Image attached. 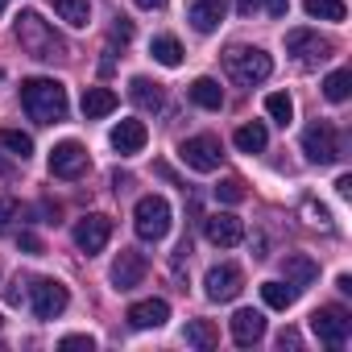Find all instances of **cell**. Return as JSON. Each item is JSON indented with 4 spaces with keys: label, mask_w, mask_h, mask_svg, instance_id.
Here are the masks:
<instances>
[{
    "label": "cell",
    "mask_w": 352,
    "mask_h": 352,
    "mask_svg": "<svg viewBox=\"0 0 352 352\" xmlns=\"http://www.w3.org/2000/svg\"><path fill=\"white\" fill-rule=\"evenodd\" d=\"M17 42H21L25 54H34V58H42V63L67 58V42H63V38L54 34V25H50L42 13H34V9H25V13L17 17Z\"/></svg>",
    "instance_id": "cell-1"
},
{
    "label": "cell",
    "mask_w": 352,
    "mask_h": 352,
    "mask_svg": "<svg viewBox=\"0 0 352 352\" xmlns=\"http://www.w3.org/2000/svg\"><path fill=\"white\" fill-rule=\"evenodd\" d=\"M21 104H25L30 120L58 124L67 116V87L58 79H25L21 83Z\"/></svg>",
    "instance_id": "cell-2"
},
{
    "label": "cell",
    "mask_w": 352,
    "mask_h": 352,
    "mask_svg": "<svg viewBox=\"0 0 352 352\" xmlns=\"http://www.w3.org/2000/svg\"><path fill=\"white\" fill-rule=\"evenodd\" d=\"M224 71L232 83L241 87H257L274 75V58L261 50V46H228L224 50Z\"/></svg>",
    "instance_id": "cell-3"
},
{
    "label": "cell",
    "mask_w": 352,
    "mask_h": 352,
    "mask_svg": "<svg viewBox=\"0 0 352 352\" xmlns=\"http://www.w3.org/2000/svg\"><path fill=\"white\" fill-rule=\"evenodd\" d=\"M170 204L162 199V195H145V199H137V208H133V228H137V236L141 241H149V245H157L166 232H170Z\"/></svg>",
    "instance_id": "cell-4"
},
{
    "label": "cell",
    "mask_w": 352,
    "mask_h": 352,
    "mask_svg": "<svg viewBox=\"0 0 352 352\" xmlns=\"http://www.w3.org/2000/svg\"><path fill=\"white\" fill-rule=\"evenodd\" d=\"M302 153L311 157V162H319V166H331V162H340V133H336V124H327V120H311L307 129H302Z\"/></svg>",
    "instance_id": "cell-5"
},
{
    "label": "cell",
    "mask_w": 352,
    "mask_h": 352,
    "mask_svg": "<svg viewBox=\"0 0 352 352\" xmlns=\"http://www.w3.org/2000/svg\"><path fill=\"white\" fill-rule=\"evenodd\" d=\"M67 302H71V290L63 282H54V278H34L30 282V307H34L38 319H58L67 311Z\"/></svg>",
    "instance_id": "cell-6"
},
{
    "label": "cell",
    "mask_w": 352,
    "mask_h": 352,
    "mask_svg": "<svg viewBox=\"0 0 352 352\" xmlns=\"http://www.w3.org/2000/svg\"><path fill=\"white\" fill-rule=\"evenodd\" d=\"M331 42L327 38H319L315 30H290L286 34V54H294V63L298 67H319V63H327L331 58Z\"/></svg>",
    "instance_id": "cell-7"
},
{
    "label": "cell",
    "mask_w": 352,
    "mask_h": 352,
    "mask_svg": "<svg viewBox=\"0 0 352 352\" xmlns=\"http://www.w3.org/2000/svg\"><path fill=\"white\" fill-rule=\"evenodd\" d=\"M311 331L319 336V344L344 348L348 336H352V319H348V311H340V307H319V311L311 315Z\"/></svg>",
    "instance_id": "cell-8"
},
{
    "label": "cell",
    "mask_w": 352,
    "mask_h": 352,
    "mask_svg": "<svg viewBox=\"0 0 352 352\" xmlns=\"http://www.w3.org/2000/svg\"><path fill=\"white\" fill-rule=\"evenodd\" d=\"M179 157L191 166V170H199V174H212V170H220V162H224V153H220V141L216 137H187L183 145H179Z\"/></svg>",
    "instance_id": "cell-9"
},
{
    "label": "cell",
    "mask_w": 352,
    "mask_h": 352,
    "mask_svg": "<svg viewBox=\"0 0 352 352\" xmlns=\"http://www.w3.org/2000/svg\"><path fill=\"white\" fill-rule=\"evenodd\" d=\"M87 166H91V157H87V149L79 141H58L50 149V174L54 179H79Z\"/></svg>",
    "instance_id": "cell-10"
},
{
    "label": "cell",
    "mask_w": 352,
    "mask_h": 352,
    "mask_svg": "<svg viewBox=\"0 0 352 352\" xmlns=\"http://www.w3.org/2000/svg\"><path fill=\"white\" fill-rule=\"evenodd\" d=\"M108 241H112V220H108V216L91 212V216H83V220L75 224V245H79L87 257L104 253V245H108Z\"/></svg>",
    "instance_id": "cell-11"
},
{
    "label": "cell",
    "mask_w": 352,
    "mask_h": 352,
    "mask_svg": "<svg viewBox=\"0 0 352 352\" xmlns=\"http://www.w3.org/2000/svg\"><path fill=\"white\" fill-rule=\"evenodd\" d=\"M204 286H208L212 302H232L245 290V274H241V265H212L208 278H204Z\"/></svg>",
    "instance_id": "cell-12"
},
{
    "label": "cell",
    "mask_w": 352,
    "mask_h": 352,
    "mask_svg": "<svg viewBox=\"0 0 352 352\" xmlns=\"http://www.w3.org/2000/svg\"><path fill=\"white\" fill-rule=\"evenodd\" d=\"M204 236L216 245V249H236L245 241V224L232 216V212H216L204 220Z\"/></svg>",
    "instance_id": "cell-13"
},
{
    "label": "cell",
    "mask_w": 352,
    "mask_h": 352,
    "mask_svg": "<svg viewBox=\"0 0 352 352\" xmlns=\"http://www.w3.org/2000/svg\"><path fill=\"white\" fill-rule=\"evenodd\" d=\"M145 270H149L145 253H137V249H120V257L112 261V286H116V290H133V286H141Z\"/></svg>",
    "instance_id": "cell-14"
},
{
    "label": "cell",
    "mask_w": 352,
    "mask_h": 352,
    "mask_svg": "<svg viewBox=\"0 0 352 352\" xmlns=\"http://www.w3.org/2000/svg\"><path fill=\"white\" fill-rule=\"evenodd\" d=\"M112 149L116 153H124V157H133V153H141L145 149V141H149V129L141 124V120H120L116 129H112Z\"/></svg>",
    "instance_id": "cell-15"
},
{
    "label": "cell",
    "mask_w": 352,
    "mask_h": 352,
    "mask_svg": "<svg viewBox=\"0 0 352 352\" xmlns=\"http://www.w3.org/2000/svg\"><path fill=\"white\" fill-rule=\"evenodd\" d=\"M228 327H232V340H236L241 348H249V344H257V340L265 336V315L253 311V307H245V311H236V315L228 319Z\"/></svg>",
    "instance_id": "cell-16"
},
{
    "label": "cell",
    "mask_w": 352,
    "mask_h": 352,
    "mask_svg": "<svg viewBox=\"0 0 352 352\" xmlns=\"http://www.w3.org/2000/svg\"><path fill=\"white\" fill-rule=\"evenodd\" d=\"M129 100H133L141 112H162V108H166L162 83H153V79H145V75H133V79H129Z\"/></svg>",
    "instance_id": "cell-17"
},
{
    "label": "cell",
    "mask_w": 352,
    "mask_h": 352,
    "mask_svg": "<svg viewBox=\"0 0 352 352\" xmlns=\"http://www.w3.org/2000/svg\"><path fill=\"white\" fill-rule=\"evenodd\" d=\"M166 319H170V302L166 298H141V302L129 307V323L141 327V331L145 327H162Z\"/></svg>",
    "instance_id": "cell-18"
},
{
    "label": "cell",
    "mask_w": 352,
    "mask_h": 352,
    "mask_svg": "<svg viewBox=\"0 0 352 352\" xmlns=\"http://www.w3.org/2000/svg\"><path fill=\"white\" fill-rule=\"evenodd\" d=\"M228 13V0H195V5L187 9V21L199 30V34H212Z\"/></svg>",
    "instance_id": "cell-19"
},
{
    "label": "cell",
    "mask_w": 352,
    "mask_h": 352,
    "mask_svg": "<svg viewBox=\"0 0 352 352\" xmlns=\"http://www.w3.org/2000/svg\"><path fill=\"white\" fill-rule=\"evenodd\" d=\"M282 274H286V282H290L294 290H307V286L319 278V265H315L311 257L294 253V257H286V261H282Z\"/></svg>",
    "instance_id": "cell-20"
},
{
    "label": "cell",
    "mask_w": 352,
    "mask_h": 352,
    "mask_svg": "<svg viewBox=\"0 0 352 352\" xmlns=\"http://www.w3.org/2000/svg\"><path fill=\"white\" fill-rule=\"evenodd\" d=\"M187 96H191L199 108H208V112H220V108H224V87H220L216 79H208V75H199V79L187 87Z\"/></svg>",
    "instance_id": "cell-21"
},
{
    "label": "cell",
    "mask_w": 352,
    "mask_h": 352,
    "mask_svg": "<svg viewBox=\"0 0 352 352\" xmlns=\"http://www.w3.org/2000/svg\"><path fill=\"white\" fill-rule=\"evenodd\" d=\"M108 112H116V91L112 87H87L83 91V116L87 120H100Z\"/></svg>",
    "instance_id": "cell-22"
},
{
    "label": "cell",
    "mask_w": 352,
    "mask_h": 352,
    "mask_svg": "<svg viewBox=\"0 0 352 352\" xmlns=\"http://www.w3.org/2000/svg\"><path fill=\"white\" fill-rule=\"evenodd\" d=\"M232 141H236V149H241V153H261V149H265V141H270V133H265V124H261V120H249V124H241V129L232 133Z\"/></svg>",
    "instance_id": "cell-23"
},
{
    "label": "cell",
    "mask_w": 352,
    "mask_h": 352,
    "mask_svg": "<svg viewBox=\"0 0 352 352\" xmlns=\"http://www.w3.org/2000/svg\"><path fill=\"white\" fill-rule=\"evenodd\" d=\"M183 340H187L191 348H199V352H212V348L220 344V331H216L208 319H191L187 331H183Z\"/></svg>",
    "instance_id": "cell-24"
},
{
    "label": "cell",
    "mask_w": 352,
    "mask_h": 352,
    "mask_svg": "<svg viewBox=\"0 0 352 352\" xmlns=\"http://www.w3.org/2000/svg\"><path fill=\"white\" fill-rule=\"evenodd\" d=\"M54 5V13L67 21V25H75V30H83L87 21H91V5L87 0H50Z\"/></svg>",
    "instance_id": "cell-25"
},
{
    "label": "cell",
    "mask_w": 352,
    "mask_h": 352,
    "mask_svg": "<svg viewBox=\"0 0 352 352\" xmlns=\"http://www.w3.org/2000/svg\"><path fill=\"white\" fill-rule=\"evenodd\" d=\"M149 54H153L162 67H179V63H183V46H179V38H170V34L153 38V42H149Z\"/></svg>",
    "instance_id": "cell-26"
},
{
    "label": "cell",
    "mask_w": 352,
    "mask_h": 352,
    "mask_svg": "<svg viewBox=\"0 0 352 352\" xmlns=\"http://www.w3.org/2000/svg\"><path fill=\"white\" fill-rule=\"evenodd\" d=\"M261 298H265V307H274V311H286V307L298 298V290H294L290 282H265V286H261Z\"/></svg>",
    "instance_id": "cell-27"
},
{
    "label": "cell",
    "mask_w": 352,
    "mask_h": 352,
    "mask_svg": "<svg viewBox=\"0 0 352 352\" xmlns=\"http://www.w3.org/2000/svg\"><path fill=\"white\" fill-rule=\"evenodd\" d=\"M0 149H9L13 157H30L34 153V137L30 133H21V129H0Z\"/></svg>",
    "instance_id": "cell-28"
},
{
    "label": "cell",
    "mask_w": 352,
    "mask_h": 352,
    "mask_svg": "<svg viewBox=\"0 0 352 352\" xmlns=\"http://www.w3.org/2000/svg\"><path fill=\"white\" fill-rule=\"evenodd\" d=\"M302 5H307V13H311L315 21H344V17H348L344 0H302Z\"/></svg>",
    "instance_id": "cell-29"
},
{
    "label": "cell",
    "mask_w": 352,
    "mask_h": 352,
    "mask_svg": "<svg viewBox=\"0 0 352 352\" xmlns=\"http://www.w3.org/2000/svg\"><path fill=\"white\" fill-rule=\"evenodd\" d=\"M265 112H270V120H278L282 129L294 120V100L286 96V91H274V96H265Z\"/></svg>",
    "instance_id": "cell-30"
},
{
    "label": "cell",
    "mask_w": 352,
    "mask_h": 352,
    "mask_svg": "<svg viewBox=\"0 0 352 352\" xmlns=\"http://www.w3.org/2000/svg\"><path fill=\"white\" fill-rule=\"evenodd\" d=\"M348 91H352V75H348V71H331V75L323 79V96H327L331 104H344Z\"/></svg>",
    "instance_id": "cell-31"
},
{
    "label": "cell",
    "mask_w": 352,
    "mask_h": 352,
    "mask_svg": "<svg viewBox=\"0 0 352 352\" xmlns=\"http://www.w3.org/2000/svg\"><path fill=\"white\" fill-rule=\"evenodd\" d=\"M302 220H307L311 228H323V232H331V212H327L323 204H315V199H302Z\"/></svg>",
    "instance_id": "cell-32"
},
{
    "label": "cell",
    "mask_w": 352,
    "mask_h": 352,
    "mask_svg": "<svg viewBox=\"0 0 352 352\" xmlns=\"http://www.w3.org/2000/svg\"><path fill=\"white\" fill-rule=\"evenodd\" d=\"M216 199H220V204H241V199H245V183H241V179H220Z\"/></svg>",
    "instance_id": "cell-33"
},
{
    "label": "cell",
    "mask_w": 352,
    "mask_h": 352,
    "mask_svg": "<svg viewBox=\"0 0 352 352\" xmlns=\"http://www.w3.org/2000/svg\"><path fill=\"white\" fill-rule=\"evenodd\" d=\"M9 220H17V204L0 199V232H9Z\"/></svg>",
    "instance_id": "cell-34"
},
{
    "label": "cell",
    "mask_w": 352,
    "mask_h": 352,
    "mask_svg": "<svg viewBox=\"0 0 352 352\" xmlns=\"http://www.w3.org/2000/svg\"><path fill=\"white\" fill-rule=\"evenodd\" d=\"M58 348H87V352H91V348H96V340H91V336H63V344H58Z\"/></svg>",
    "instance_id": "cell-35"
},
{
    "label": "cell",
    "mask_w": 352,
    "mask_h": 352,
    "mask_svg": "<svg viewBox=\"0 0 352 352\" xmlns=\"http://www.w3.org/2000/svg\"><path fill=\"white\" fill-rule=\"evenodd\" d=\"M129 38H133V21H124V17H120V21L112 25V42H129Z\"/></svg>",
    "instance_id": "cell-36"
},
{
    "label": "cell",
    "mask_w": 352,
    "mask_h": 352,
    "mask_svg": "<svg viewBox=\"0 0 352 352\" xmlns=\"http://www.w3.org/2000/svg\"><path fill=\"white\" fill-rule=\"evenodd\" d=\"M257 9H265V0H236V13L241 17H253Z\"/></svg>",
    "instance_id": "cell-37"
},
{
    "label": "cell",
    "mask_w": 352,
    "mask_h": 352,
    "mask_svg": "<svg viewBox=\"0 0 352 352\" xmlns=\"http://www.w3.org/2000/svg\"><path fill=\"white\" fill-rule=\"evenodd\" d=\"M17 245H21L25 253H42V241H38L34 232H21V236H17Z\"/></svg>",
    "instance_id": "cell-38"
},
{
    "label": "cell",
    "mask_w": 352,
    "mask_h": 352,
    "mask_svg": "<svg viewBox=\"0 0 352 352\" xmlns=\"http://www.w3.org/2000/svg\"><path fill=\"white\" fill-rule=\"evenodd\" d=\"M286 9H290V0H265V13L270 17H286Z\"/></svg>",
    "instance_id": "cell-39"
},
{
    "label": "cell",
    "mask_w": 352,
    "mask_h": 352,
    "mask_svg": "<svg viewBox=\"0 0 352 352\" xmlns=\"http://www.w3.org/2000/svg\"><path fill=\"white\" fill-rule=\"evenodd\" d=\"M336 191H340V199H352V174H340V179H336Z\"/></svg>",
    "instance_id": "cell-40"
},
{
    "label": "cell",
    "mask_w": 352,
    "mask_h": 352,
    "mask_svg": "<svg viewBox=\"0 0 352 352\" xmlns=\"http://www.w3.org/2000/svg\"><path fill=\"white\" fill-rule=\"evenodd\" d=\"M278 348H298V331H290V327H286V331L278 336Z\"/></svg>",
    "instance_id": "cell-41"
},
{
    "label": "cell",
    "mask_w": 352,
    "mask_h": 352,
    "mask_svg": "<svg viewBox=\"0 0 352 352\" xmlns=\"http://www.w3.org/2000/svg\"><path fill=\"white\" fill-rule=\"evenodd\" d=\"M137 9H145V13H157V9H166V0H133Z\"/></svg>",
    "instance_id": "cell-42"
},
{
    "label": "cell",
    "mask_w": 352,
    "mask_h": 352,
    "mask_svg": "<svg viewBox=\"0 0 352 352\" xmlns=\"http://www.w3.org/2000/svg\"><path fill=\"white\" fill-rule=\"evenodd\" d=\"M0 179H9V166L5 162H0Z\"/></svg>",
    "instance_id": "cell-43"
},
{
    "label": "cell",
    "mask_w": 352,
    "mask_h": 352,
    "mask_svg": "<svg viewBox=\"0 0 352 352\" xmlns=\"http://www.w3.org/2000/svg\"><path fill=\"white\" fill-rule=\"evenodd\" d=\"M0 9H5V0H0Z\"/></svg>",
    "instance_id": "cell-44"
},
{
    "label": "cell",
    "mask_w": 352,
    "mask_h": 352,
    "mask_svg": "<svg viewBox=\"0 0 352 352\" xmlns=\"http://www.w3.org/2000/svg\"><path fill=\"white\" fill-rule=\"evenodd\" d=\"M0 327H5V319H0Z\"/></svg>",
    "instance_id": "cell-45"
}]
</instances>
